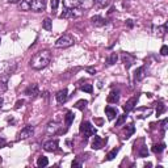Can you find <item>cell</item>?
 <instances>
[{
  "label": "cell",
  "instance_id": "15",
  "mask_svg": "<svg viewBox=\"0 0 168 168\" xmlns=\"http://www.w3.org/2000/svg\"><path fill=\"white\" fill-rule=\"evenodd\" d=\"M59 124L54 122V121H51V122L48 124V126H46V131H48L49 134H57L59 131Z\"/></svg>",
  "mask_w": 168,
  "mask_h": 168
},
{
  "label": "cell",
  "instance_id": "39",
  "mask_svg": "<svg viewBox=\"0 0 168 168\" xmlns=\"http://www.w3.org/2000/svg\"><path fill=\"white\" fill-rule=\"evenodd\" d=\"M87 72H89L91 75H95V74H96V69H93V67H88V69H87Z\"/></svg>",
  "mask_w": 168,
  "mask_h": 168
},
{
  "label": "cell",
  "instance_id": "11",
  "mask_svg": "<svg viewBox=\"0 0 168 168\" xmlns=\"http://www.w3.org/2000/svg\"><path fill=\"white\" fill-rule=\"evenodd\" d=\"M38 93H39L38 84H30L28 88L25 89V95H26V96H30V97H36Z\"/></svg>",
  "mask_w": 168,
  "mask_h": 168
},
{
  "label": "cell",
  "instance_id": "25",
  "mask_svg": "<svg viewBox=\"0 0 168 168\" xmlns=\"http://www.w3.org/2000/svg\"><path fill=\"white\" fill-rule=\"evenodd\" d=\"M165 150V145L164 143H160V145H154L152 146V151L155 154H160Z\"/></svg>",
  "mask_w": 168,
  "mask_h": 168
},
{
  "label": "cell",
  "instance_id": "5",
  "mask_svg": "<svg viewBox=\"0 0 168 168\" xmlns=\"http://www.w3.org/2000/svg\"><path fill=\"white\" fill-rule=\"evenodd\" d=\"M46 8V0H30V9L33 12H42Z\"/></svg>",
  "mask_w": 168,
  "mask_h": 168
},
{
  "label": "cell",
  "instance_id": "44",
  "mask_svg": "<svg viewBox=\"0 0 168 168\" xmlns=\"http://www.w3.org/2000/svg\"><path fill=\"white\" fill-rule=\"evenodd\" d=\"M18 2H21V0H8V3H12V4H15V3H18Z\"/></svg>",
  "mask_w": 168,
  "mask_h": 168
},
{
  "label": "cell",
  "instance_id": "1",
  "mask_svg": "<svg viewBox=\"0 0 168 168\" xmlns=\"http://www.w3.org/2000/svg\"><path fill=\"white\" fill-rule=\"evenodd\" d=\"M50 60H51L50 51L42 50V51L37 53L36 55H33V58L30 59L29 64H30L32 69H34V70H42V69H45V67L50 63Z\"/></svg>",
  "mask_w": 168,
  "mask_h": 168
},
{
  "label": "cell",
  "instance_id": "19",
  "mask_svg": "<svg viewBox=\"0 0 168 168\" xmlns=\"http://www.w3.org/2000/svg\"><path fill=\"white\" fill-rule=\"evenodd\" d=\"M79 0H63L64 8H76V7H79Z\"/></svg>",
  "mask_w": 168,
  "mask_h": 168
},
{
  "label": "cell",
  "instance_id": "32",
  "mask_svg": "<svg viewBox=\"0 0 168 168\" xmlns=\"http://www.w3.org/2000/svg\"><path fill=\"white\" fill-rule=\"evenodd\" d=\"M164 110H165V105L163 103H159L156 106V116H160L162 113H164Z\"/></svg>",
  "mask_w": 168,
  "mask_h": 168
},
{
  "label": "cell",
  "instance_id": "48",
  "mask_svg": "<svg viewBox=\"0 0 168 168\" xmlns=\"http://www.w3.org/2000/svg\"><path fill=\"white\" fill-rule=\"evenodd\" d=\"M0 42H2V39H0Z\"/></svg>",
  "mask_w": 168,
  "mask_h": 168
},
{
  "label": "cell",
  "instance_id": "41",
  "mask_svg": "<svg viewBox=\"0 0 168 168\" xmlns=\"http://www.w3.org/2000/svg\"><path fill=\"white\" fill-rule=\"evenodd\" d=\"M23 104H24V100H18V101L16 103V105H15V106H16V108L18 109L20 106H23Z\"/></svg>",
  "mask_w": 168,
  "mask_h": 168
},
{
  "label": "cell",
  "instance_id": "43",
  "mask_svg": "<svg viewBox=\"0 0 168 168\" xmlns=\"http://www.w3.org/2000/svg\"><path fill=\"white\" fill-rule=\"evenodd\" d=\"M5 145V139L4 138H0V147H3Z\"/></svg>",
  "mask_w": 168,
  "mask_h": 168
},
{
  "label": "cell",
  "instance_id": "10",
  "mask_svg": "<svg viewBox=\"0 0 168 168\" xmlns=\"http://www.w3.org/2000/svg\"><path fill=\"white\" fill-rule=\"evenodd\" d=\"M137 103H138V96H135V97H131L130 100H127L126 104L122 106L124 110H125V113H127V112L133 110V109H134V106L137 105Z\"/></svg>",
  "mask_w": 168,
  "mask_h": 168
},
{
  "label": "cell",
  "instance_id": "17",
  "mask_svg": "<svg viewBox=\"0 0 168 168\" xmlns=\"http://www.w3.org/2000/svg\"><path fill=\"white\" fill-rule=\"evenodd\" d=\"M145 76H146V67H139V69H137V71H135V74H134V79L137 80V82H139V80H142V79H145Z\"/></svg>",
  "mask_w": 168,
  "mask_h": 168
},
{
  "label": "cell",
  "instance_id": "40",
  "mask_svg": "<svg viewBox=\"0 0 168 168\" xmlns=\"http://www.w3.org/2000/svg\"><path fill=\"white\" fill-rule=\"evenodd\" d=\"M71 165H72V167H82V163L78 162V160H74V162L71 163Z\"/></svg>",
  "mask_w": 168,
  "mask_h": 168
},
{
  "label": "cell",
  "instance_id": "27",
  "mask_svg": "<svg viewBox=\"0 0 168 168\" xmlns=\"http://www.w3.org/2000/svg\"><path fill=\"white\" fill-rule=\"evenodd\" d=\"M49 164V159L46 156H39L38 160H37V165L38 167H46Z\"/></svg>",
  "mask_w": 168,
  "mask_h": 168
},
{
  "label": "cell",
  "instance_id": "26",
  "mask_svg": "<svg viewBox=\"0 0 168 168\" xmlns=\"http://www.w3.org/2000/svg\"><path fill=\"white\" fill-rule=\"evenodd\" d=\"M80 89H82L83 92H87V93H92L93 87H92L91 83H84V84L80 85Z\"/></svg>",
  "mask_w": 168,
  "mask_h": 168
},
{
  "label": "cell",
  "instance_id": "46",
  "mask_svg": "<svg viewBox=\"0 0 168 168\" xmlns=\"http://www.w3.org/2000/svg\"><path fill=\"white\" fill-rule=\"evenodd\" d=\"M151 165H152L151 163H146V164H145V167H151Z\"/></svg>",
  "mask_w": 168,
  "mask_h": 168
},
{
  "label": "cell",
  "instance_id": "14",
  "mask_svg": "<svg viewBox=\"0 0 168 168\" xmlns=\"http://www.w3.org/2000/svg\"><path fill=\"white\" fill-rule=\"evenodd\" d=\"M105 113H106V116H108V120L109 121H112V120H114L117 116H118V112H117V109L116 108H113V106H105Z\"/></svg>",
  "mask_w": 168,
  "mask_h": 168
},
{
  "label": "cell",
  "instance_id": "16",
  "mask_svg": "<svg viewBox=\"0 0 168 168\" xmlns=\"http://www.w3.org/2000/svg\"><path fill=\"white\" fill-rule=\"evenodd\" d=\"M106 101H108L109 104H116L120 101V92L118 91H112L109 93L108 99H106Z\"/></svg>",
  "mask_w": 168,
  "mask_h": 168
},
{
  "label": "cell",
  "instance_id": "36",
  "mask_svg": "<svg viewBox=\"0 0 168 168\" xmlns=\"http://www.w3.org/2000/svg\"><path fill=\"white\" fill-rule=\"evenodd\" d=\"M139 155L140 156H147V155H149V151H147V147L146 146H142V149L139 150Z\"/></svg>",
  "mask_w": 168,
  "mask_h": 168
},
{
  "label": "cell",
  "instance_id": "42",
  "mask_svg": "<svg viewBox=\"0 0 168 168\" xmlns=\"http://www.w3.org/2000/svg\"><path fill=\"white\" fill-rule=\"evenodd\" d=\"M126 24H127V26H129V28H131V26H133V20H127Z\"/></svg>",
  "mask_w": 168,
  "mask_h": 168
},
{
  "label": "cell",
  "instance_id": "23",
  "mask_svg": "<svg viewBox=\"0 0 168 168\" xmlns=\"http://www.w3.org/2000/svg\"><path fill=\"white\" fill-rule=\"evenodd\" d=\"M117 59H118V55H117V53H112V54L108 55V58H106V64L108 66H112L117 62Z\"/></svg>",
  "mask_w": 168,
  "mask_h": 168
},
{
  "label": "cell",
  "instance_id": "31",
  "mask_svg": "<svg viewBox=\"0 0 168 168\" xmlns=\"http://www.w3.org/2000/svg\"><path fill=\"white\" fill-rule=\"evenodd\" d=\"M64 121H66V126L69 127L71 124H72V121H74V114L71 113V112H67V114H66V118H64Z\"/></svg>",
  "mask_w": 168,
  "mask_h": 168
},
{
  "label": "cell",
  "instance_id": "3",
  "mask_svg": "<svg viewBox=\"0 0 168 168\" xmlns=\"http://www.w3.org/2000/svg\"><path fill=\"white\" fill-rule=\"evenodd\" d=\"M79 131L83 134L85 139L89 138L91 135H95V134H96V129L88 122V121H85V122H82V125H80V127H79Z\"/></svg>",
  "mask_w": 168,
  "mask_h": 168
},
{
  "label": "cell",
  "instance_id": "18",
  "mask_svg": "<svg viewBox=\"0 0 168 168\" xmlns=\"http://www.w3.org/2000/svg\"><path fill=\"white\" fill-rule=\"evenodd\" d=\"M8 89V75H4L0 78V93Z\"/></svg>",
  "mask_w": 168,
  "mask_h": 168
},
{
  "label": "cell",
  "instance_id": "28",
  "mask_svg": "<svg viewBox=\"0 0 168 168\" xmlns=\"http://www.w3.org/2000/svg\"><path fill=\"white\" fill-rule=\"evenodd\" d=\"M87 104H88V101H87V100H79V101L75 104V108L79 109V110H84L85 106H87Z\"/></svg>",
  "mask_w": 168,
  "mask_h": 168
},
{
  "label": "cell",
  "instance_id": "9",
  "mask_svg": "<svg viewBox=\"0 0 168 168\" xmlns=\"http://www.w3.org/2000/svg\"><path fill=\"white\" fill-rule=\"evenodd\" d=\"M55 97H57V101H58L59 104H64V103L67 101V99H69V91H67L66 88L60 89L59 92H57Z\"/></svg>",
  "mask_w": 168,
  "mask_h": 168
},
{
  "label": "cell",
  "instance_id": "20",
  "mask_svg": "<svg viewBox=\"0 0 168 168\" xmlns=\"http://www.w3.org/2000/svg\"><path fill=\"white\" fill-rule=\"evenodd\" d=\"M79 5H82V8L80 9H84V11H87V9H91L93 5H95V0H83L82 3H80Z\"/></svg>",
  "mask_w": 168,
  "mask_h": 168
},
{
  "label": "cell",
  "instance_id": "7",
  "mask_svg": "<svg viewBox=\"0 0 168 168\" xmlns=\"http://www.w3.org/2000/svg\"><path fill=\"white\" fill-rule=\"evenodd\" d=\"M58 145H59L58 139H50L48 142L43 143V150L48 152H54L58 150Z\"/></svg>",
  "mask_w": 168,
  "mask_h": 168
},
{
  "label": "cell",
  "instance_id": "24",
  "mask_svg": "<svg viewBox=\"0 0 168 168\" xmlns=\"http://www.w3.org/2000/svg\"><path fill=\"white\" fill-rule=\"evenodd\" d=\"M134 131H135V127H134V125H133V124L127 125V126H126V129H125V138H126V139H127V138H130V137H131V134H134Z\"/></svg>",
  "mask_w": 168,
  "mask_h": 168
},
{
  "label": "cell",
  "instance_id": "6",
  "mask_svg": "<svg viewBox=\"0 0 168 168\" xmlns=\"http://www.w3.org/2000/svg\"><path fill=\"white\" fill-rule=\"evenodd\" d=\"M121 59H122V63L124 66L126 67V70H129L130 67L134 64V62H135V57L129 54V53H122V55H121Z\"/></svg>",
  "mask_w": 168,
  "mask_h": 168
},
{
  "label": "cell",
  "instance_id": "8",
  "mask_svg": "<svg viewBox=\"0 0 168 168\" xmlns=\"http://www.w3.org/2000/svg\"><path fill=\"white\" fill-rule=\"evenodd\" d=\"M33 134H34V127H33V126H25L24 129H21V131L18 133V139L30 138Z\"/></svg>",
  "mask_w": 168,
  "mask_h": 168
},
{
  "label": "cell",
  "instance_id": "33",
  "mask_svg": "<svg viewBox=\"0 0 168 168\" xmlns=\"http://www.w3.org/2000/svg\"><path fill=\"white\" fill-rule=\"evenodd\" d=\"M117 117L118 120L116 121V126H121L126 121V114H121V116H117Z\"/></svg>",
  "mask_w": 168,
  "mask_h": 168
},
{
  "label": "cell",
  "instance_id": "4",
  "mask_svg": "<svg viewBox=\"0 0 168 168\" xmlns=\"http://www.w3.org/2000/svg\"><path fill=\"white\" fill-rule=\"evenodd\" d=\"M83 11L80 8H64L63 13L60 15V18H76L79 16H82Z\"/></svg>",
  "mask_w": 168,
  "mask_h": 168
},
{
  "label": "cell",
  "instance_id": "2",
  "mask_svg": "<svg viewBox=\"0 0 168 168\" xmlns=\"http://www.w3.org/2000/svg\"><path fill=\"white\" fill-rule=\"evenodd\" d=\"M74 37L70 34H63L62 37H59L55 41V48H70V46L74 45Z\"/></svg>",
  "mask_w": 168,
  "mask_h": 168
},
{
  "label": "cell",
  "instance_id": "12",
  "mask_svg": "<svg viewBox=\"0 0 168 168\" xmlns=\"http://www.w3.org/2000/svg\"><path fill=\"white\" fill-rule=\"evenodd\" d=\"M91 23H92V25H95V26H97V28H100V26L106 25V20L104 17H101V16L96 15V16L91 17Z\"/></svg>",
  "mask_w": 168,
  "mask_h": 168
},
{
  "label": "cell",
  "instance_id": "29",
  "mask_svg": "<svg viewBox=\"0 0 168 168\" xmlns=\"http://www.w3.org/2000/svg\"><path fill=\"white\" fill-rule=\"evenodd\" d=\"M42 28L43 29H46V30H51V28H53V25H51V20L49 18V17H46L45 20H43V24H42Z\"/></svg>",
  "mask_w": 168,
  "mask_h": 168
},
{
  "label": "cell",
  "instance_id": "35",
  "mask_svg": "<svg viewBox=\"0 0 168 168\" xmlns=\"http://www.w3.org/2000/svg\"><path fill=\"white\" fill-rule=\"evenodd\" d=\"M58 5H59V0H51V11L55 12L58 9Z\"/></svg>",
  "mask_w": 168,
  "mask_h": 168
},
{
  "label": "cell",
  "instance_id": "30",
  "mask_svg": "<svg viewBox=\"0 0 168 168\" xmlns=\"http://www.w3.org/2000/svg\"><path fill=\"white\" fill-rule=\"evenodd\" d=\"M118 151H120V149H113L110 152H108V155H106V160H113L114 158L117 156V154H118Z\"/></svg>",
  "mask_w": 168,
  "mask_h": 168
},
{
  "label": "cell",
  "instance_id": "34",
  "mask_svg": "<svg viewBox=\"0 0 168 168\" xmlns=\"http://www.w3.org/2000/svg\"><path fill=\"white\" fill-rule=\"evenodd\" d=\"M110 0H95V3L99 5V7H101V8H104V7H106L109 4Z\"/></svg>",
  "mask_w": 168,
  "mask_h": 168
},
{
  "label": "cell",
  "instance_id": "47",
  "mask_svg": "<svg viewBox=\"0 0 168 168\" xmlns=\"http://www.w3.org/2000/svg\"><path fill=\"white\" fill-rule=\"evenodd\" d=\"M0 163H2V158H0Z\"/></svg>",
  "mask_w": 168,
  "mask_h": 168
},
{
  "label": "cell",
  "instance_id": "21",
  "mask_svg": "<svg viewBox=\"0 0 168 168\" xmlns=\"http://www.w3.org/2000/svg\"><path fill=\"white\" fill-rule=\"evenodd\" d=\"M18 8L20 11H29L30 9V0H21V2H18Z\"/></svg>",
  "mask_w": 168,
  "mask_h": 168
},
{
  "label": "cell",
  "instance_id": "13",
  "mask_svg": "<svg viewBox=\"0 0 168 168\" xmlns=\"http://www.w3.org/2000/svg\"><path fill=\"white\" fill-rule=\"evenodd\" d=\"M103 143H104L103 138H100L99 135H95L92 139V142H91V146H92L93 150H100L103 147Z\"/></svg>",
  "mask_w": 168,
  "mask_h": 168
},
{
  "label": "cell",
  "instance_id": "45",
  "mask_svg": "<svg viewBox=\"0 0 168 168\" xmlns=\"http://www.w3.org/2000/svg\"><path fill=\"white\" fill-rule=\"evenodd\" d=\"M3 103H4V101H3V99H2V97H0V109H2V108H3Z\"/></svg>",
  "mask_w": 168,
  "mask_h": 168
},
{
  "label": "cell",
  "instance_id": "37",
  "mask_svg": "<svg viewBox=\"0 0 168 168\" xmlns=\"http://www.w3.org/2000/svg\"><path fill=\"white\" fill-rule=\"evenodd\" d=\"M167 124H168V118H164V120L162 121V124H160V126H162V130H163V131L167 129Z\"/></svg>",
  "mask_w": 168,
  "mask_h": 168
},
{
  "label": "cell",
  "instance_id": "38",
  "mask_svg": "<svg viewBox=\"0 0 168 168\" xmlns=\"http://www.w3.org/2000/svg\"><path fill=\"white\" fill-rule=\"evenodd\" d=\"M160 54L162 55H167L168 54V48L164 45V46H162V49H160Z\"/></svg>",
  "mask_w": 168,
  "mask_h": 168
},
{
  "label": "cell",
  "instance_id": "22",
  "mask_svg": "<svg viewBox=\"0 0 168 168\" xmlns=\"http://www.w3.org/2000/svg\"><path fill=\"white\" fill-rule=\"evenodd\" d=\"M167 30H168V25L164 24V25H162V26H158V28L155 29V34H156L158 37H163L165 33H167Z\"/></svg>",
  "mask_w": 168,
  "mask_h": 168
}]
</instances>
